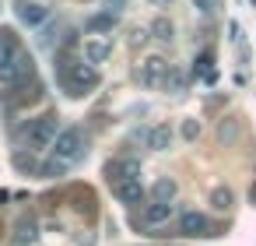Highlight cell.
<instances>
[{"label":"cell","mask_w":256,"mask_h":246,"mask_svg":"<svg viewBox=\"0 0 256 246\" xmlns=\"http://www.w3.org/2000/svg\"><path fill=\"white\" fill-rule=\"evenodd\" d=\"M60 81H64V88L70 95H84L88 88L98 85V71L88 67V64H64L60 67Z\"/></svg>","instance_id":"obj_1"},{"label":"cell","mask_w":256,"mask_h":246,"mask_svg":"<svg viewBox=\"0 0 256 246\" xmlns=\"http://www.w3.org/2000/svg\"><path fill=\"white\" fill-rule=\"evenodd\" d=\"M53 144H56L53 151H56L60 162H74V158H81V151H84V148H81V144H84V141H81V130H74V127H70V130H60Z\"/></svg>","instance_id":"obj_2"},{"label":"cell","mask_w":256,"mask_h":246,"mask_svg":"<svg viewBox=\"0 0 256 246\" xmlns=\"http://www.w3.org/2000/svg\"><path fill=\"white\" fill-rule=\"evenodd\" d=\"M56 141V116H39L28 130V144L32 148H46Z\"/></svg>","instance_id":"obj_3"},{"label":"cell","mask_w":256,"mask_h":246,"mask_svg":"<svg viewBox=\"0 0 256 246\" xmlns=\"http://www.w3.org/2000/svg\"><path fill=\"white\" fill-rule=\"evenodd\" d=\"M165 78H168V64H165L162 57H148V60L140 64V85H148V88H158Z\"/></svg>","instance_id":"obj_4"},{"label":"cell","mask_w":256,"mask_h":246,"mask_svg":"<svg viewBox=\"0 0 256 246\" xmlns=\"http://www.w3.org/2000/svg\"><path fill=\"white\" fill-rule=\"evenodd\" d=\"M106 176H109L112 186H116V183H126V179H140V165H137L134 158H116V162L106 165Z\"/></svg>","instance_id":"obj_5"},{"label":"cell","mask_w":256,"mask_h":246,"mask_svg":"<svg viewBox=\"0 0 256 246\" xmlns=\"http://www.w3.org/2000/svg\"><path fill=\"white\" fill-rule=\"evenodd\" d=\"M14 15H18V22L28 25V29H36V25L46 22V8L36 4V0H18V4H14Z\"/></svg>","instance_id":"obj_6"},{"label":"cell","mask_w":256,"mask_h":246,"mask_svg":"<svg viewBox=\"0 0 256 246\" xmlns=\"http://www.w3.org/2000/svg\"><path fill=\"white\" fill-rule=\"evenodd\" d=\"M179 232H182V235H214L210 221H207L200 211H186V214L179 218Z\"/></svg>","instance_id":"obj_7"},{"label":"cell","mask_w":256,"mask_h":246,"mask_svg":"<svg viewBox=\"0 0 256 246\" xmlns=\"http://www.w3.org/2000/svg\"><path fill=\"white\" fill-rule=\"evenodd\" d=\"M112 193L123 200V204H140L144 200V186H140V179H126V183H116L112 186Z\"/></svg>","instance_id":"obj_8"},{"label":"cell","mask_w":256,"mask_h":246,"mask_svg":"<svg viewBox=\"0 0 256 246\" xmlns=\"http://www.w3.org/2000/svg\"><path fill=\"white\" fill-rule=\"evenodd\" d=\"M168 144H172V127H168V123L148 130V148H151V151H168Z\"/></svg>","instance_id":"obj_9"},{"label":"cell","mask_w":256,"mask_h":246,"mask_svg":"<svg viewBox=\"0 0 256 246\" xmlns=\"http://www.w3.org/2000/svg\"><path fill=\"white\" fill-rule=\"evenodd\" d=\"M109 60V43H84V64L95 67V64H106Z\"/></svg>","instance_id":"obj_10"},{"label":"cell","mask_w":256,"mask_h":246,"mask_svg":"<svg viewBox=\"0 0 256 246\" xmlns=\"http://www.w3.org/2000/svg\"><path fill=\"white\" fill-rule=\"evenodd\" d=\"M18 53H22V50H18L14 36H11V32H0V67H4V64H11Z\"/></svg>","instance_id":"obj_11"},{"label":"cell","mask_w":256,"mask_h":246,"mask_svg":"<svg viewBox=\"0 0 256 246\" xmlns=\"http://www.w3.org/2000/svg\"><path fill=\"white\" fill-rule=\"evenodd\" d=\"M176 197V179H158L154 183V204H172Z\"/></svg>","instance_id":"obj_12"},{"label":"cell","mask_w":256,"mask_h":246,"mask_svg":"<svg viewBox=\"0 0 256 246\" xmlns=\"http://www.w3.org/2000/svg\"><path fill=\"white\" fill-rule=\"evenodd\" d=\"M144 218H148L151 225H162V221L172 218V204H151V207L144 211Z\"/></svg>","instance_id":"obj_13"},{"label":"cell","mask_w":256,"mask_h":246,"mask_svg":"<svg viewBox=\"0 0 256 246\" xmlns=\"http://www.w3.org/2000/svg\"><path fill=\"white\" fill-rule=\"evenodd\" d=\"M36 221H18V232H14V242L25 246V242H36Z\"/></svg>","instance_id":"obj_14"},{"label":"cell","mask_w":256,"mask_h":246,"mask_svg":"<svg viewBox=\"0 0 256 246\" xmlns=\"http://www.w3.org/2000/svg\"><path fill=\"white\" fill-rule=\"evenodd\" d=\"M210 204H214L218 211H228V207H232V190H228V186H214Z\"/></svg>","instance_id":"obj_15"},{"label":"cell","mask_w":256,"mask_h":246,"mask_svg":"<svg viewBox=\"0 0 256 246\" xmlns=\"http://www.w3.org/2000/svg\"><path fill=\"white\" fill-rule=\"evenodd\" d=\"M74 200H78V204H74L78 211H88V214H92V204H95V193H92L88 186H84V190L78 186V190H74Z\"/></svg>","instance_id":"obj_16"},{"label":"cell","mask_w":256,"mask_h":246,"mask_svg":"<svg viewBox=\"0 0 256 246\" xmlns=\"http://www.w3.org/2000/svg\"><path fill=\"white\" fill-rule=\"evenodd\" d=\"M112 22H116L112 15H95V18L88 22V29H92V32H109V29H112Z\"/></svg>","instance_id":"obj_17"},{"label":"cell","mask_w":256,"mask_h":246,"mask_svg":"<svg viewBox=\"0 0 256 246\" xmlns=\"http://www.w3.org/2000/svg\"><path fill=\"white\" fill-rule=\"evenodd\" d=\"M151 32H154V39H162V43H168V39H172V22H165V18H158V22L151 25Z\"/></svg>","instance_id":"obj_18"},{"label":"cell","mask_w":256,"mask_h":246,"mask_svg":"<svg viewBox=\"0 0 256 246\" xmlns=\"http://www.w3.org/2000/svg\"><path fill=\"white\" fill-rule=\"evenodd\" d=\"M0 81H4V85H14V81H22V74H18V64H14V60L0 67Z\"/></svg>","instance_id":"obj_19"},{"label":"cell","mask_w":256,"mask_h":246,"mask_svg":"<svg viewBox=\"0 0 256 246\" xmlns=\"http://www.w3.org/2000/svg\"><path fill=\"white\" fill-rule=\"evenodd\" d=\"M64 172H67V162H60V158H53V162L42 165V176H64Z\"/></svg>","instance_id":"obj_20"},{"label":"cell","mask_w":256,"mask_h":246,"mask_svg":"<svg viewBox=\"0 0 256 246\" xmlns=\"http://www.w3.org/2000/svg\"><path fill=\"white\" fill-rule=\"evenodd\" d=\"M14 165H18L22 172H28V169H36V158H32V155H25V151H18V155H14Z\"/></svg>","instance_id":"obj_21"},{"label":"cell","mask_w":256,"mask_h":246,"mask_svg":"<svg viewBox=\"0 0 256 246\" xmlns=\"http://www.w3.org/2000/svg\"><path fill=\"white\" fill-rule=\"evenodd\" d=\"M193 8H196L200 15H214V11H218V0H193Z\"/></svg>","instance_id":"obj_22"},{"label":"cell","mask_w":256,"mask_h":246,"mask_svg":"<svg viewBox=\"0 0 256 246\" xmlns=\"http://www.w3.org/2000/svg\"><path fill=\"white\" fill-rule=\"evenodd\" d=\"M196 134H200V123H196V120H186V123H182V137H186V141H193Z\"/></svg>","instance_id":"obj_23"},{"label":"cell","mask_w":256,"mask_h":246,"mask_svg":"<svg viewBox=\"0 0 256 246\" xmlns=\"http://www.w3.org/2000/svg\"><path fill=\"white\" fill-rule=\"evenodd\" d=\"M218 137H221V141H232V137H235V123H221Z\"/></svg>","instance_id":"obj_24"},{"label":"cell","mask_w":256,"mask_h":246,"mask_svg":"<svg viewBox=\"0 0 256 246\" xmlns=\"http://www.w3.org/2000/svg\"><path fill=\"white\" fill-rule=\"evenodd\" d=\"M249 4H256V0H249Z\"/></svg>","instance_id":"obj_25"}]
</instances>
